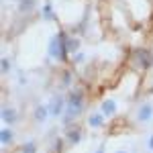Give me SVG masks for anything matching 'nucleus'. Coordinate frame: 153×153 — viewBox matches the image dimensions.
Returning a JSON list of instances; mask_svg holds the SVG:
<instances>
[{"instance_id":"1","label":"nucleus","mask_w":153,"mask_h":153,"mask_svg":"<svg viewBox=\"0 0 153 153\" xmlns=\"http://www.w3.org/2000/svg\"><path fill=\"white\" fill-rule=\"evenodd\" d=\"M84 110V92L76 90L71 92L68 98V106H65V114H63V125H70L74 118H78V114Z\"/></svg>"},{"instance_id":"2","label":"nucleus","mask_w":153,"mask_h":153,"mask_svg":"<svg viewBox=\"0 0 153 153\" xmlns=\"http://www.w3.org/2000/svg\"><path fill=\"white\" fill-rule=\"evenodd\" d=\"M65 41H68V35L65 33H57L55 37H51L49 41V47H47V53L51 59H57V61H65L68 59V47H65Z\"/></svg>"},{"instance_id":"3","label":"nucleus","mask_w":153,"mask_h":153,"mask_svg":"<svg viewBox=\"0 0 153 153\" xmlns=\"http://www.w3.org/2000/svg\"><path fill=\"white\" fill-rule=\"evenodd\" d=\"M133 65H137L143 71L149 70L153 65V55L147 49H135V53H133Z\"/></svg>"},{"instance_id":"4","label":"nucleus","mask_w":153,"mask_h":153,"mask_svg":"<svg viewBox=\"0 0 153 153\" xmlns=\"http://www.w3.org/2000/svg\"><path fill=\"white\" fill-rule=\"evenodd\" d=\"M49 112H51V117H61V112L65 110V106H68V100L63 98V96H55V98H51V102H49Z\"/></svg>"},{"instance_id":"5","label":"nucleus","mask_w":153,"mask_h":153,"mask_svg":"<svg viewBox=\"0 0 153 153\" xmlns=\"http://www.w3.org/2000/svg\"><path fill=\"white\" fill-rule=\"evenodd\" d=\"M151 118H153V104L151 102H143L137 108V120L139 123H149Z\"/></svg>"},{"instance_id":"6","label":"nucleus","mask_w":153,"mask_h":153,"mask_svg":"<svg viewBox=\"0 0 153 153\" xmlns=\"http://www.w3.org/2000/svg\"><path fill=\"white\" fill-rule=\"evenodd\" d=\"M65 139L71 143V145H78V143L82 141V131L80 127H71V129L65 131Z\"/></svg>"},{"instance_id":"7","label":"nucleus","mask_w":153,"mask_h":153,"mask_svg":"<svg viewBox=\"0 0 153 153\" xmlns=\"http://www.w3.org/2000/svg\"><path fill=\"white\" fill-rule=\"evenodd\" d=\"M102 114H104V117L117 114V102H114L112 98H106L104 102H102Z\"/></svg>"},{"instance_id":"8","label":"nucleus","mask_w":153,"mask_h":153,"mask_svg":"<svg viewBox=\"0 0 153 153\" xmlns=\"http://www.w3.org/2000/svg\"><path fill=\"white\" fill-rule=\"evenodd\" d=\"M16 110L14 108H4L2 110V120L6 123V125H12V123H16Z\"/></svg>"},{"instance_id":"9","label":"nucleus","mask_w":153,"mask_h":153,"mask_svg":"<svg viewBox=\"0 0 153 153\" xmlns=\"http://www.w3.org/2000/svg\"><path fill=\"white\" fill-rule=\"evenodd\" d=\"M49 114H51V112H49V106L41 104V106H37V108H35V120H37V123H43Z\"/></svg>"},{"instance_id":"10","label":"nucleus","mask_w":153,"mask_h":153,"mask_svg":"<svg viewBox=\"0 0 153 153\" xmlns=\"http://www.w3.org/2000/svg\"><path fill=\"white\" fill-rule=\"evenodd\" d=\"M88 125L94 127V129L102 127V125H104V114H102V112H100V114H90V117H88Z\"/></svg>"},{"instance_id":"11","label":"nucleus","mask_w":153,"mask_h":153,"mask_svg":"<svg viewBox=\"0 0 153 153\" xmlns=\"http://www.w3.org/2000/svg\"><path fill=\"white\" fill-rule=\"evenodd\" d=\"M12 139H14V135H12L10 129H4L0 131V141H2V145H8V143H12Z\"/></svg>"},{"instance_id":"12","label":"nucleus","mask_w":153,"mask_h":153,"mask_svg":"<svg viewBox=\"0 0 153 153\" xmlns=\"http://www.w3.org/2000/svg\"><path fill=\"white\" fill-rule=\"evenodd\" d=\"M65 47H68L70 53H78V49H80V39H76V37L68 39V41H65Z\"/></svg>"},{"instance_id":"13","label":"nucleus","mask_w":153,"mask_h":153,"mask_svg":"<svg viewBox=\"0 0 153 153\" xmlns=\"http://www.w3.org/2000/svg\"><path fill=\"white\" fill-rule=\"evenodd\" d=\"M43 19H47V21H51V19H55V12H53V8H51V2H45V6H43Z\"/></svg>"},{"instance_id":"14","label":"nucleus","mask_w":153,"mask_h":153,"mask_svg":"<svg viewBox=\"0 0 153 153\" xmlns=\"http://www.w3.org/2000/svg\"><path fill=\"white\" fill-rule=\"evenodd\" d=\"M21 153H35V143H33V141L25 143L23 147H21Z\"/></svg>"},{"instance_id":"15","label":"nucleus","mask_w":153,"mask_h":153,"mask_svg":"<svg viewBox=\"0 0 153 153\" xmlns=\"http://www.w3.org/2000/svg\"><path fill=\"white\" fill-rule=\"evenodd\" d=\"M33 4H35V0H21V4H19V6H21V10H31V8H33Z\"/></svg>"},{"instance_id":"16","label":"nucleus","mask_w":153,"mask_h":153,"mask_svg":"<svg viewBox=\"0 0 153 153\" xmlns=\"http://www.w3.org/2000/svg\"><path fill=\"white\" fill-rule=\"evenodd\" d=\"M61 80H63V82H61L63 86H70V84H71V74H70V71H63V76H61Z\"/></svg>"},{"instance_id":"17","label":"nucleus","mask_w":153,"mask_h":153,"mask_svg":"<svg viewBox=\"0 0 153 153\" xmlns=\"http://www.w3.org/2000/svg\"><path fill=\"white\" fill-rule=\"evenodd\" d=\"M8 70H10V61L4 57V59H2V71H8Z\"/></svg>"},{"instance_id":"18","label":"nucleus","mask_w":153,"mask_h":153,"mask_svg":"<svg viewBox=\"0 0 153 153\" xmlns=\"http://www.w3.org/2000/svg\"><path fill=\"white\" fill-rule=\"evenodd\" d=\"M61 149H63V139H57V141H55V151H61Z\"/></svg>"},{"instance_id":"19","label":"nucleus","mask_w":153,"mask_h":153,"mask_svg":"<svg viewBox=\"0 0 153 153\" xmlns=\"http://www.w3.org/2000/svg\"><path fill=\"white\" fill-rule=\"evenodd\" d=\"M74 59H76V63H78V61H84V53H76Z\"/></svg>"},{"instance_id":"20","label":"nucleus","mask_w":153,"mask_h":153,"mask_svg":"<svg viewBox=\"0 0 153 153\" xmlns=\"http://www.w3.org/2000/svg\"><path fill=\"white\" fill-rule=\"evenodd\" d=\"M149 149H151V151H153V135H151V137H149Z\"/></svg>"},{"instance_id":"21","label":"nucleus","mask_w":153,"mask_h":153,"mask_svg":"<svg viewBox=\"0 0 153 153\" xmlns=\"http://www.w3.org/2000/svg\"><path fill=\"white\" fill-rule=\"evenodd\" d=\"M94 153H104V147H98V149H96Z\"/></svg>"},{"instance_id":"22","label":"nucleus","mask_w":153,"mask_h":153,"mask_svg":"<svg viewBox=\"0 0 153 153\" xmlns=\"http://www.w3.org/2000/svg\"><path fill=\"white\" fill-rule=\"evenodd\" d=\"M117 153H127V151H117Z\"/></svg>"},{"instance_id":"23","label":"nucleus","mask_w":153,"mask_h":153,"mask_svg":"<svg viewBox=\"0 0 153 153\" xmlns=\"http://www.w3.org/2000/svg\"><path fill=\"white\" fill-rule=\"evenodd\" d=\"M151 92H153V88H151Z\"/></svg>"}]
</instances>
